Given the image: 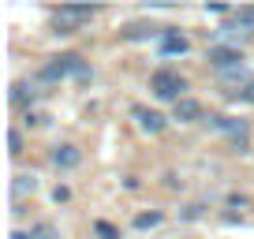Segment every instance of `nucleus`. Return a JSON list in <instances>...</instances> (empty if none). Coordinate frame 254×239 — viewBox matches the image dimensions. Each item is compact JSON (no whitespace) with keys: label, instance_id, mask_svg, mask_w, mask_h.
Listing matches in <instances>:
<instances>
[{"label":"nucleus","instance_id":"5","mask_svg":"<svg viewBox=\"0 0 254 239\" xmlns=\"http://www.w3.org/2000/svg\"><path fill=\"white\" fill-rule=\"evenodd\" d=\"M131 116H135L138 127L150 131V135H161V131H165V116H161V112H153V109H146V105H135V109H131Z\"/></svg>","mask_w":254,"mask_h":239},{"label":"nucleus","instance_id":"11","mask_svg":"<svg viewBox=\"0 0 254 239\" xmlns=\"http://www.w3.org/2000/svg\"><path fill=\"white\" fill-rule=\"evenodd\" d=\"M34 191H38V179H34V176H15V179H11V202H15V206Z\"/></svg>","mask_w":254,"mask_h":239},{"label":"nucleus","instance_id":"7","mask_svg":"<svg viewBox=\"0 0 254 239\" xmlns=\"http://www.w3.org/2000/svg\"><path fill=\"white\" fill-rule=\"evenodd\" d=\"M120 38L124 41H146V38H165V30L153 26V23H131V26L120 30Z\"/></svg>","mask_w":254,"mask_h":239},{"label":"nucleus","instance_id":"12","mask_svg":"<svg viewBox=\"0 0 254 239\" xmlns=\"http://www.w3.org/2000/svg\"><path fill=\"white\" fill-rule=\"evenodd\" d=\"M79 161H82V153L75 150V146H56L53 150V165L56 168H75Z\"/></svg>","mask_w":254,"mask_h":239},{"label":"nucleus","instance_id":"17","mask_svg":"<svg viewBox=\"0 0 254 239\" xmlns=\"http://www.w3.org/2000/svg\"><path fill=\"white\" fill-rule=\"evenodd\" d=\"M8 153H11V157H19V153H23V138H19L15 127L8 131Z\"/></svg>","mask_w":254,"mask_h":239},{"label":"nucleus","instance_id":"8","mask_svg":"<svg viewBox=\"0 0 254 239\" xmlns=\"http://www.w3.org/2000/svg\"><path fill=\"white\" fill-rule=\"evenodd\" d=\"M251 38V26L243 23V19H232V23H224L221 30H217V45L221 41H247Z\"/></svg>","mask_w":254,"mask_h":239},{"label":"nucleus","instance_id":"2","mask_svg":"<svg viewBox=\"0 0 254 239\" xmlns=\"http://www.w3.org/2000/svg\"><path fill=\"white\" fill-rule=\"evenodd\" d=\"M94 15H97L94 4H64V8L53 11V26H56V34H71L82 23H90Z\"/></svg>","mask_w":254,"mask_h":239},{"label":"nucleus","instance_id":"15","mask_svg":"<svg viewBox=\"0 0 254 239\" xmlns=\"http://www.w3.org/2000/svg\"><path fill=\"white\" fill-rule=\"evenodd\" d=\"M30 236H34V239H60V236H56V228H53V224H49V221L34 224V228H30Z\"/></svg>","mask_w":254,"mask_h":239},{"label":"nucleus","instance_id":"16","mask_svg":"<svg viewBox=\"0 0 254 239\" xmlns=\"http://www.w3.org/2000/svg\"><path fill=\"white\" fill-rule=\"evenodd\" d=\"M157 224H161V213H138L135 217V228H142V232L146 228H157Z\"/></svg>","mask_w":254,"mask_h":239},{"label":"nucleus","instance_id":"19","mask_svg":"<svg viewBox=\"0 0 254 239\" xmlns=\"http://www.w3.org/2000/svg\"><path fill=\"white\" fill-rule=\"evenodd\" d=\"M236 19H243L247 26H254V4H247V8H239V11H236Z\"/></svg>","mask_w":254,"mask_h":239},{"label":"nucleus","instance_id":"14","mask_svg":"<svg viewBox=\"0 0 254 239\" xmlns=\"http://www.w3.org/2000/svg\"><path fill=\"white\" fill-rule=\"evenodd\" d=\"M26 101H34V86L15 82V86H11V105H26Z\"/></svg>","mask_w":254,"mask_h":239},{"label":"nucleus","instance_id":"22","mask_svg":"<svg viewBox=\"0 0 254 239\" xmlns=\"http://www.w3.org/2000/svg\"><path fill=\"white\" fill-rule=\"evenodd\" d=\"M11 239H34L30 232H11Z\"/></svg>","mask_w":254,"mask_h":239},{"label":"nucleus","instance_id":"20","mask_svg":"<svg viewBox=\"0 0 254 239\" xmlns=\"http://www.w3.org/2000/svg\"><path fill=\"white\" fill-rule=\"evenodd\" d=\"M236 101H247V105H254V82L247 90H236Z\"/></svg>","mask_w":254,"mask_h":239},{"label":"nucleus","instance_id":"6","mask_svg":"<svg viewBox=\"0 0 254 239\" xmlns=\"http://www.w3.org/2000/svg\"><path fill=\"white\" fill-rule=\"evenodd\" d=\"M206 123H209L213 131L232 135V138H243V135H247V123H243V120H236V116H221V112H213V116H206Z\"/></svg>","mask_w":254,"mask_h":239},{"label":"nucleus","instance_id":"4","mask_svg":"<svg viewBox=\"0 0 254 239\" xmlns=\"http://www.w3.org/2000/svg\"><path fill=\"white\" fill-rule=\"evenodd\" d=\"M206 60L217 67V71H232V67H243V53L236 45H209Z\"/></svg>","mask_w":254,"mask_h":239},{"label":"nucleus","instance_id":"3","mask_svg":"<svg viewBox=\"0 0 254 239\" xmlns=\"http://www.w3.org/2000/svg\"><path fill=\"white\" fill-rule=\"evenodd\" d=\"M150 90L161 97V101H183V90H187V82H183V75L168 71V67H161V71L150 75Z\"/></svg>","mask_w":254,"mask_h":239},{"label":"nucleus","instance_id":"1","mask_svg":"<svg viewBox=\"0 0 254 239\" xmlns=\"http://www.w3.org/2000/svg\"><path fill=\"white\" fill-rule=\"evenodd\" d=\"M67 75H71V79H79V82L90 79V67L82 64V56H75V53L56 56L53 64H45V67L38 71V79H41V82H56V79H67Z\"/></svg>","mask_w":254,"mask_h":239},{"label":"nucleus","instance_id":"10","mask_svg":"<svg viewBox=\"0 0 254 239\" xmlns=\"http://www.w3.org/2000/svg\"><path fill=\"white\" fill-rule=\"evenodd\" d=\"M176 120H180V123H194V120H202V105L194 101V97L176 101Z\"/></svg>","mask_w":254,"mask_h":239},{"label":"nucleus","instance_id":"18","mask_svg":"<svg viewBox=\"0 0 254 239\" xmlns=\"http://www.w3.org/2000/svg\"><path fill=\"white\" fill-rule=\"evenodd\" d=\"M94 232H97V236H101V239H120V232L112 228L109 221H97V224H94Z\"/></svg>","mask_w":254,"mask_h":239},{"label":"nucleus","instance_id":"21","mask_svg":"<svg viewBox=\"0 0 254 239\" xmlns=\"http://www.w3.org/2000/svg\"><path fill=\"white\" fill-rule=\"evenodd\" d=\"M53 198H56V202H67V198H71V191H67V187H56Z\"/></svg>","mask_w":254,"mask_h":239},{"label":"nucleus","instance_id":"13","mask_svg":"<svg viewBox=\"0 0 254 239\" xmlns=\"http://www.w3.org/2000/svg\"><path fill=\"white\" fill-rule=\"evenodd\" d=\"M217 79H221L224 86H239V90H247V86L254 82L247 67H232V71H217Z\"/></svg>","mask_w":254,"mask_h":239},{"label":"nucleus","instance_id":"9","mask_svg":"<svg viewBox=\"0 0 254 239\" xmlns=\"http://www.w3.org/2000/svg\"><path fill=\"white\" fill-rule=\"evenodd\" d=\"M190 49V41L183 38V34H176V30H165V38H161V53L165 56H183Z\"/></svg>","mask_w":254,"mask_h":239}]
</instances>
